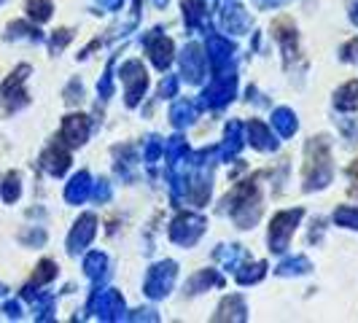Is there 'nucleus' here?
<instances>
[{
	"label": "nucleus",
	"instance_id": "f257e3e1",
	"mask_svg": "<svg viewBox=\"0 0 358 323\" xmlns=\"http://www.w3.org/2000/svg\"><path fill=\"white\" fill-rule=\"evenodd\" d=\"M334 175V167H331V148L329 141L318 135V138H310L305 145V173H302V183H305V192H315L331 183Z\"/></svg>",
	"mask_w": 358,
	"mask_h": 323
},
{
	"label": "nucleus",
	"instance_id": "f03ea898",
	"mask_svg": "<svg viewBox=\"0 0 358 323\" xmlns=\"http://www.w3.org/2000/svg\"><path fill=\"white\" fill-rule=\"evenodd\" d=\"M224 210L232 215L234 224H237L240 229H248V227H253V224L259 221V213H262L256 178L237 183L232 192L224 197Z\"/></svg>",
	"mask_w": 358,
	"mask_h": 323
},
{
	"label": "nucleus",
	"instance_id": "7ed1b4c3",
	"mask_svg": "<svg viewBox=\"0 0 358 323\" xmlns=\"http://www.w3.org/2000/svg\"><path fill=\"white\" fill-rule=\"evenodd\" d=\"M302 215H305V210L296 208V210H283V213H278L272 218V224H269V251L272 253L286 251L291 237L296 232V227H299V221H302Z\"/></svg>",
	"mask_w": 358,
	"mask_h": 323
},
{
	"label": "nucleus",
	"instance_id": "20e7f679",
	"mask_svg": "<svg viewBox=\"0 0 358 323\" xmlns=\"http://www.w3.org/2000/svg\"><path fill=\"white\" fill-rule=\"evenodd\" d=\"M176 275H178V264L170 261V259L154 264V267L145 272V283H143L145 296H151V299H164V296L170 294L173 283H176Z\"/></svg>",
	"mask_w": 358,
	"mask_h": 323
},
{
	"label": "nucleus",
	"instance_id": "39448f33",
	"mask_svg": "<svg viewBox=\"0 0 358 323\" xmlns=\"http://www.w3.org/2000/svg\"><path fill=\"white\" fill-rule=\"evenodd\" d=\"M205 227H208V221H205L202 215L180 213V215H176L173 224H170V240L183 245V248H192L199 237L205 234Z\"/></svg>",
	"mask_w": 358,
	"mask_h": 323
},
{
	"label": "nucleus",
	"instance_id": "423d86ee",
	"mask_svg": "<svg viewBox=\"0 0 358 323\" xmlns=\"http://www.w3.org/2000/svg\"><path fill=\"white\" fill-rule=\"evenodd\" d=\"M122 81H124V97L127 106L135 108L141 100H143L145 89H148V73H145L143 62L141 59H129L122 65Z\"/></svg>",
	"mask_w": 358,
	"mask_h": 323
},
{
	"label": "nucleus",
	"instance_id": "0eeeda50",
	"mask_svg": "<svg viewBox=\"0 0 358 323\" xmlns=\"http://www.w3.org/2000/svg\"><path fill=\"white\" fill-rule=\"evenodd\" d=\"M237 92V76L234 71H218L213 81L202 92V106L205 108H221L234 100Z\"/></svg>",
	"mask_w": 358,
	"mask_h": 323
},
{
	"label": "nucleus",
	"instance_id": "6e6552de",
	"mask_svg": "<svg viewBox=\"0 0 358 323\" xmlns=\"http://www.w3.org/2000/svg\"><path fill=\"white\" fill-rule=\"evenodd\" d=\"M90 310L97 313L100 321H122L124 318V296L116 288H106V291H92Z\"/></svg>",
	"mask_w": 358,
	"mask_h": 323
},
{
	"label": "nucleus",
	"instance_id": "1a4fd4ad",
	"mask_svg": "<svg viewBox=\"0 0 358 323\" xmlns=\"http://www.w3.org/2000/svg\"><path fill=\"white\" fill-rule=\"evenodd\" d=\"M27 76H30V65H19L17 71L3 81L0 94H3V106H6V110H19L22 106H27V92H24Z\"/></svg>",
	"mask_w": 358,
	"mask_h": 323
},
{
	"label": "nucleus",
	"instance_id": "9d476101",
	"mask_svg": "<svg viewBox=\"0 0 358 323\" xmlns=\"http://www.w3.org/2000/svg\"><path fill=\"white\" fill-rule=\"evenodd\" d=\"M94 234H97V215L94 213L78 215V221L73 224L71 234H68V253L76 256V253H81L84 248H90Z\"/></svg>",
	"mask_w": 358,
	"mask_h": 323
},
{
	"label": "nucleus",
	"instance_id": "9b49d317",
	"mask_svg": "<svg viewBox=\"0 0 358 323\" xmlns=\"http://www.w3.org/2000/svg\"><path fill=\"white\" fill-rule=\"evenodd\" d=\"M90 138V116L84 113H68L62 119V129H59V141L68 148H78L87 143Z\"/></svg>",
	"mask_w": 358,
	"mask_h": 323
},
{
	"label": "nucleus",
	"instance_id": "f8f14e48",
	"mask_svg": "<svg viewBox=\"0 0 358 323\" xmlns=\"http://www.w3.org/2000/svg\"><path fill=\"white\" fill-rule=\"evenodd\" d=\"M205 68H208V57L202 54L197 43H189L183 54H180V71L183 76L192 81V84H199L202 81V76H205Z\"/></svg>",
	"mask_w": 358,
	"mask_h": 323
},
{
	"label": "nucleus",
	"instance_id": "ddd939ff",
	"mask_svg": "<svg viewBox=\"0 0 358 323\" xmlns=\"http://www.w3.org/2000/svg\"><path fill=\"white\" fill-rule=\"evenodd\" d=\"M143 41H145V49H148V54H151V62H154L159 71L170 68V62H173V41L162 36L159 30H151Z\"/></svg>",
	"mask_w": 358,
	"mask_h": 323
},
{
	"label": "nucleus",
	"instance_id": "4468645a",
	"mask_svg": "<svg viewBox=\"0 0 358 323\" xmlns=\"http://www.w3.org/2000/svg\"><path fill=\"white\" fill-rule=\"evenodd\" d=\"M41 164H43V170L49 175H57V178L65 175V170L71 167V151H68V145L62 143V141L52 143L41 154Z\"/></svg>",
	"mask_w": 358,
	"mask_h": 323
},
{
	"label": "nucleus",
	"instance_id": "2eb2a0df",
	"mask_svg": "<svg viewBox=\"0 0 358 323\" xmlns=\"http://www.w3.org/2000/svg\"><path fill=\"white\" fill-rule=\"evenodd\" d=\"M234 54V43L229 38H221V36H210L208 38V62H210V68L215 73L224 71L227 65H229V59H232Z\"/></svg>",
	"mask_w": 358,
	"mask_h": 323
},
{
	"label": "nucleus",
	"instance_id": "dca6fc26",
	"mask_svg": "<svg viewBox=\"0 0 358 323\" xmlns=\"http://www.w3.org/2000/svg\"><path fill=\"white\" fill-rule=\"evenodd\" d=\"M272 36L278 38V43L283 46V54L286 59L296 57V27L288 17H280L272 22Z\"/></svg>",
	"mask_w": 358,
	"mask_h": 323
},
{
	"label": "nucleus",
	"instance_id": "f3484780",
	"mask_svg": "<svg viewBox=\"0 0 358 323\" xmlns=\"http://www.w3.org/2000/svg\"><path fill=\"white\" fill-rule=\"evenodd\" d=\"M92 197V178L87 170H78L71 178V183L65 186V199L71 205H84Z\"/></svg>",
	"mask_w": 358,
	"mask_h": 323
},
{
	"label": "nucleus",
	"instance_id": "a211bd4d",
	"mask_svg": "<svg viewBox=\"0 0 358 323\" xmlns=\"http://www.w3.org/2000/svg\"><path fill=\"white\" fill-rule=\"evenodd\" d=\"M245 138H248V143L253 148H259V151H275L278 148V141L272 138V129H269L264 122H259V119H253L251 124L245 127Z\"/></svg>",
	"mask_w": 358,
	"mask_h": 323
},
{
	"label": "nucleus",
	"instance_id": "6ab92c4d",
	"mask_svg": "<svg viewBox=\"0 0 358 323\" xmlns=\"http://www.w3.org/2000/svg\"><path fill=\"white\" fill-rule=\"evenodd\" d=\"M248 307H245V299L240 296V294H232V296H227L218 310H215L213 321H245L248 315Z\"/></svg>",
	"mask_w": 358,
	"mask_h": 323
},
{
	"label": "nucleus",
	"instance_id": "aec40b11",
	"mask_svg": "<svg viewBox=\"0 0 358 323\" xmlns=\"http://www.w3.org/2000/svg\"><path fill=\"white\" fill-rule=\"evenodd\" d=\"M221 24H224L227 33L240 36V33H245L251 27V17H248V11L243 6H227L224 14H221Z\"/></svg>",
	"mask_w": 358,
	"mask_h": 323
},
{
	"label": "nucleus",
	"instance_id": "412c9836",
	"mask_svg": "<svg viewBox=\"0 0 358 323\" xmlns=\"http://www.w3.org/2000/svg\"><path fill=\"white\" fill-rule=\"evenodd\" d=\"M272 127L278 129L280 138H291V135L296 132V127H299L296 113H294L291 108H275V110H272Z\"/></svg>",
	"mask_w": 358,
	"mask_h": 323
},
{
	"label": "nucleus",
	"instance_id": "4be33fe9",
	"mask_svg": "<svg viewBox=\"0 0 358 323\" xmlns=\"http://www.w3.org/2000/svg\"><path fill=\"white\" fill-rule=\"evenodd\" d=\"M84 272L90 275L94 283L106 280V275H108V256L106 253H100V251L87 253V259H84Z\"/></svg>",
	"mask_w": 358,
	"mask_h": 323
},
{
	"label": "nucleus",
	"instance_id": "5701e85b",
	"mask_svg": "<svg viewBox=\"0 0 358 323\" xmlns=\"http://www.w3.org/2000/svg\"><path fill=\"white\" fill-rule=\"evenodd\" d=\"M210 286H224V278L215 269H199L186 288H189V294H199V291H208Z\"/></svg>",
	"mask_w": 358,
	"mask_h": 323
},
{
	"label": "nucleus",
	"instance_id": "b1692460",
	"mask_svg": "<svg viewBox=\"0 0 358 323\" xmlns=\"http://www.w3.org/2000/svg\"><path fill=\"white\" fill-rule=\"evenodd\" d=\"M194 119H197V106L192 100H178L170 108V122L176 127H189Z\"/></svg>",
	"mask_w": 358,
	"mask_h": 323
},
{
	"label": "nucleus",
	"instance_id": "393cba45",
	"mask_svg": "<svg viewBox=\"0 0 358 323\" xmlns=\"http://www.w3.org/2000/svg\"><path fill=\"white\" fill-rule=\"evenodd\" d=\"M243 143H245V138H243V124H240V122H229V124H227V141L221 145L224 157H237V151L243 148Z\"/></svg>",
	"mask_w": 358,
	"mask_h": 323
},
{
	"label": "nucleus",
	"instance_id": "a878e982",
	"mask_svg": "<svg viewBox=\"0 0 358 323\" xmlns=\"http://www.w3.org/2000/svg\"><path fill=\"white\" fill-rule=\"evenodd\" d=\"M234 275H237V283H243V286L259 283V280L267 275V261H253V264H243V267L234 269Z\"/></svg>",
	"mask_w": 358,
	"mask_h": 323
},
{
	"label": "nucleus",
	"instance_id": "bb28decb",
	"mask_svg": "<svg viewBox=\"0 0 358 323\" xmlns=\"http://www.w3.org/2000/svg\"><path fill=\"white\" fill-rule=\"evenodd\" d=\"M334 106L340 110H358V81H348L334 94Z\"/></svg>",
	"mask_w": 358,
	"mask_h": 323
},
{
	"label": "nucleus",
	"instance_id": "cd10ccee",
	"mask_svg": "<svg viewBox=\"0 0 358 323\" xmlns=\"http://www.w3.org/2000/svg\"><path fill=\"white\" fill-rule=\"evenodd\" d=\"M183 19L189 30H197L205 19V0H183Z\"/></svg>",
	"mask_w": 358,
	"mask_h": 323
},
{
	"label": "nucleus",
	"instance_id": "c85d7f7f",
	"mask_svg": "<svg viewBox=\"0 0 358 323\" xmlns=\"http://www.w3.org/2000/svg\"><path fill=\"white\" fill-rule=\"evenodd\" d=\"M19 194H22V178H19V173L11 170V173L3 178V183H0V197H3L6 205H14L19 199Z\"/></svg>",
	"mask_w": 358,
	"mask_h": 323
},
{
	"label": "nucleus",
	"instance_id": "c756f323",
	"mask_svg": "<svg viewBox=\"0 0 358 323\" xmlns=\"http://www.w3.org/2000/svg\"><path fill=\"white\" fill-rule=\"evenodd\" d=\"M6 38L8 41H17V38H27V41H41V30L33 27V24H27V22H11L8 27H6Z\"/></svg>",
	"mask_w": 358,
	"mask_h": 323
},
{
	"label": "nucleus",
	"instance_id": "7c9ffc66",
	"mask_svg": "<svg viewBox=\"0 0 358 323\" xmlns=\"http://www.w3.org/2000/svg\"><path fill=\"white\" fill-rule=\"evenodd\" d=\"M313 269V264H310V259L307 256H294V259H286V261H280L278 264V275H283V278H288V275H305V272H310Z\"/></svg>",
	"mask_w": 358,
	"mask_h": 323
},
{
	"label": "nucleus",
	"instance_id": "2f4dec72",
	"mask_svg": "<svg viewBox=\"0 0 358 323\" xmlns=\"http://www.w3.org/2000/svg\"><path fill=\"white\" fill-rule=\"evenodd\" d=\"M208 197H210V175H199L197 180L189 183V199H192L197 208H202V205L208 202Z\"/></svg>",
	"mask_w": 358,
	"mask_h": 323
},
{
	"label": "nucleus",
	"instance_id": "473e14b6",
	"mask_svg": "<svg viewBox=\"0 0 358 323\" xmlns=\"http://www.w3.org/2000/svg\"><path fill=\"white\" fill-rule=\"evenodd\" d=\"M54 278H57V264H54L52 259H43L41 264L36 267V272H33V280H30V286H46V283H52Z\"/></svg>",
	"mask_w": 358,
	"mask_h": 323
},
{
	"label": "nucleus",
	"instance_id": "72a5a7b5",
	"mask_svg": "<svg viewBox=\"0 0 358 323\" xmlns=\"http://www.w3.org/2000/svg\"><path fill=\"white\" fill-rule=\"evenodd\" d=\"M52 11V0H27V17L33 19V22H49Z\"/></svg>",
	"mask_w": 358,
	"mask_h": 323
},
{
	"label": "nucleus",
	"instance_id": "f704fd0d",
	"mask_svg": "<svg viewBox=\"0 0 358 323\" xmlns=\"http://www.w3.org/2000/svg\"><path fill=\"white\" fill-rule=\"evenodd\" d=\"M186 157V141L180 138V135H176V138H170V141H164V159H167V164L173 167L176 162H180Z\"/></svg>",
	"mask_w": 358,
	"mask_h": 323
},
{
	"label": "nucleus",
	"instance_id": "c9c22d12",
	"mask_svg": "<svg viewBox=\"0 0 358 323\" xmlns=\"http://www.w3.org/2000/svg\"><path fill=\"white\" fill-rule=\"evenodd\" d=\"M215 259H218L224 267L237 269L240 267V259H243V248H240V245H224V248L215 251Z\"/></svg>",
	"mask_w": 358,
	"mask_h": 323
},
{
	"label": "nucleus",
	"instance_id": "e433bc0d",
	"mask_svg": "<svg viewBox=\"0 0 358 323\" xmlns=\"http://www.w3.org/2000/svg\"><path fill=\"white\" fill-rule=\"evenodd\" d=\"M334 221H337L340 227H348V229H358V208L342 205V208L334 210Z\"/></svg>",
	"mask_w": 358,
	"mask_h": 323
},
{
	"label": "nucleus",
	"instance_id": "4c0bfd02",
	"mask_svg": "<svg viewBox=\"0 0 358 323\" xmlns=\"http://www.w3.org/2000/svg\"><path fill=\"white\" fill-rule=\"evenodd\" d=\"M97 92H100V97H103V100H108V97L113 94V59L108 62L106 76H103V78H100V84H97Z\"/></svg>",
	"mask_w": 358,
	"mask_h": 323
},
{
	"label": "nucleus",
	"instance_id": "58836bf2",
	"mask_svg": "<svg viewBox=\"0 0 358 323\" xmlns=\"http://www.w3.org/2000/svg\"><path fill=\"white\" fill-rule=\"evenodd\" d=\"M159 157H164V141H159V138H151V141H148V145H145V162H148V164H154Z\"/></svg>",
	"mask_w": 358,
	"mask_h": 323
},
{
	"label": "nucleus",
	"instance_id": "ea45409f",
	"mask_svg": "<svg viewBox=\"0 0 358 323\" xmlns=\"http://www.w3.org/2000/svg\"><path fill=\"white\" fill-rule=\"evenodd\" d=\"M73 38V30H68V27H62V30H57L52 36V52H62L68 43H71Z\"/></svg>",
	"mask_w": 358,
	"mask_h": 323
},
{
	"label": "nucleus",
	"instance_id": "a19ab883",
	"mask_svg": "<svg viewBox=\"0 0 358 323\" xmlns=\"http://www.w3.org/2000/svg\"><path fill=\"white\" fill-rule=\"evenodd\" d=\"M92 197L97 199V202H108V199H110V183H108V180L92 183Z\"/></svg>",
	"mask_w": 358,
	"mask_h": 323
},
{
	"label": "nucleus",
	"instance_id": "79ce46f5",
	"mask_svg": "<svg viewBox=\"0 0 358 323\" xmlns=\"http://www.w3.org/2000/svg\"><path fill=\"white\" fill-rule=\"evenodd\" d=\"M176 92H178V76H164L159 87V97H176Z\"/></svg>",
	"mask_w": 358,
	"mask_h": 323
},
{
	"label": "nucleus",
	"instance_id": "37998d69",
	"mask_svg": "<svg viewBox=\"0 0 358 323\" xmlns=\"http://www.w3.org/2000/svg\"><path fill=\"white\" fill-rule=\"evenodd\" d=\"M81 97H84V89H81V84L78 81H71V87L65 89V100L76 106V103H81Z\"/></svg>",
	"mask_w": 358,
	"mask_h": 323
},
{
	"label": "nucleus",
	"instance_id": "c03bdc74",
	"mask_svg": "<svg viewBox=\"0 0 358 323\" xmlns=\"http://www.w3.org/2000/svg\"><path fill=\"white\" fill-rule=\"evenodd\" d=\"M22 243H27V245H43V243H46V232H43V229L24 232L22 234Z\"/></svg>",
	"mask_w": 358,
	"mask_h": 323
},
{
	"label": "nucleus",
	"instance_id": "a18cd8bd",
	"mask_svg": "<svg viewBox=\"0 0 358 323\" xmlns=\"http://www.w3.org/2000/svg\"><path fill=\"white\" fill-rule=\"evenodd\" d=\"M127 321H159V315L154 310H138L135 315H124Z\"/></svg>",
	"mask_w": 358,
	"mask_h": 323
},
{
	"label": "nucleus",
	"instance_id": "49530a36",
	"mask_svg": "<svg viewBox=\"0 0 358 323\" xmlns=\"http://www.w3.org/2000/svg\"><path fill=\"white\" fill-rule=\"evenodd\" d=\"M356 52H358V38H353V41L342 49V59H348V62H350V59H356Z\"/></svg>",
	"mask_w": 358,
	"mask_h": 323
},
{
	"label": "nucleus",
	"instance_id": "de8ad7c7",
	"mask_svg": "<svg viewBox=\"0 0 358 323\" xmlns=\"http://www.w3.org/2000/svg\"><path fill=\"white\" fill-rule=\"evenodd\" d=\"M3 313H6L8 318H22V307H19L17 302H6V305H3Z\"/></svg>",
	"mask_w": 358,
	"mask_h": 323
},
{
	"label": "nucleus",
	"instance_id": "09e8293b",
	"mask_svg": "<svg viewBox=\"0 0 358 323\" xmlns=\"http://www.w3.org/2000/svg\"><path fill=\"white\" fill-rule=\"evenodd\" d=\"M122 3H124V0H97V6H100L103 11H116V8H122Z\"/></svg>",
	"mask_w": 358,
	"mask_h": 323
},
{
	"label": "nucleus",
	"instance_id": "8fccbe9b",
	"mask_svg": "<svg viewBox=\"0 0 358 323\" xmlns=\"http://www.w3.org/2000/svg\"><path fill=\"white\" fill-rule=\"evenodd\" d=\"M350 180H353L350 192H353V194H358V162H353V164H350Z\"/></svg>",
	"mask_w": 358,
	"mask_h": 323
},
{
	"label": "nucleus",
	"instance_id": "3c124183",
	"mask_svg": "<svg viewBox=\"0 0 358 323\" xmlns=\"http://www.w3.org/2000/svg\"><path fill=\"white\" fill-rule=\"evenodd\" d=\"M348 14H350V22L358 24V0H348Z\"/></svg>",
	"mask_w": 358,
	"mask_h": 323
},
{
	"label": "nucleus",
	"instance_id": "603ef678",
	"mask_svg": "<svg viewBox=\"0 0 358 323\" xmlns=\"http://www.w3.org/2000/svg\"><path fill=\"white\" fill-rule=\"evenodd\" d=\"M278 3H286V0H264V6H278Z\"/></svg>",
	"mask_w": 358,
	"mask_h": 323
},
{
	"label": "nucleus",
	"instance_id": "864d4df0",
	"mask_svg": "<svg viewBox=\"0 0 358 323\" xmlns=\"http://www.w3.org/2000/svg\"><path fill=\"white\" fill-rule=\"evenodd\" d=\"M154 3H157V6H164V3H167V0H154Z\"/></svg>",
	"mask_w": 358,
	"mask_h": 323
},
{
	"label": "nucleus",
	"instance_id": "5fc2aeb1",
	"mask_svg": "<svg viewBox=\"0 0 358 323\" xmlns=\"http://www.w3.org/2000/svg\"><path fill=\"white\" fill-rule=\"evenodd\" d=\"M3 294H6V286H0V296H3Z\"/></svg>",
	"mask_w": 358,
	"mask_h": 323
},
{
	"label": "nucleus",
	"instance_id": "6e6d98bb",
	"mask_svg": "<svg viewBox=\"0 0 358 323\" xmlns=\"http://www.w3.org/2000/svg\"><path fill=\"white\" fill-rule=\"evenodd\" d=\"M0 3H3V0H0Z\"/></svg>",
	"mask_w": 358,
	"mask_h": 323
}]
</instances>
